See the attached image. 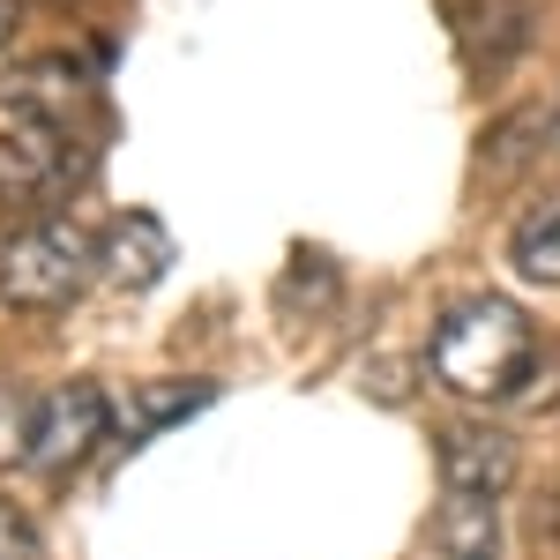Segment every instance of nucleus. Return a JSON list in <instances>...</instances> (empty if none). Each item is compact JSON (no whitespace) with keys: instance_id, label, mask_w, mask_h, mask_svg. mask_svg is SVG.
<instances>
[{"instance_id":"nucleus-1","label":"nucleus","mask_w":560,"mask_h":560,"mask_svg":"<svg viewBox=\"0 0 560 560\" xmlns=\"http://www.w3.org/2000/svg\"><path fill=\"white\" fill-rule=\"evenodd\" d=\"M530 359H538V337H530V322H523L516 300L448 306L441 329H433V345H427L433 382L456 388V396H471V404L516 396V382L530 374Z\"/></svg>"},{"instance_id":"nucleus-2","label":"nucleus","mask_w":560,"mask_h":560,"mask_svg":"<svg viewBox=\"0 0 560 560\" xmlns=\"http://www.w3.org/2000/svg\"><path fill=\"white\" fill-rule=\"evenodd\" d=\"M90 269H97L90 232L68 224V217H45V224L8 240V255H0V300L23 306V314H52V306H68L90 284Z\"/></svg>"},{"instance_id":"nucleus-3","label":"nucleus","mask_w":560,"mask_h":560,"mask_svg":"<svg viewBox=\"0 0 560 560\" xmlns=\"http://www.w3.org/2000/svg\"><path fill=\"white\" fill-rule=\"evenodd\" d=\"M113 433V404H105V388L97 382H68L52 388L38 404V448H31V464L45 478H68L83 471L90 456H97V441Z\"/></svg>"},{"instance_id":"nucleus-4","label":"nucleus","mask_w":560,"mask_h":560,"mask_svg":"<svg viewBox=\"0 0 560 560\" xmlns=\"http://www.w3.org/2000/svg\"><path fill=\"white\" fill-rule=\"evenodd\" d=\"M60 158H68L60 120L38 113V105H23V97H8L0 105V187H52Z\"/></svg>"},{"instance_id":"nucleus-5","label":"nucleus","mask_w":560,"mask_h":560,"mask_svg":"<svg viewBox=\"0 0 560 560\" xmlns=\"http://www.w3.org/2000/svg\"><path fill=\"white\" fill-rule=\"evenodd\" d=\"M441 486L448 493H478V501H501L516 486V441L493 427H448L441 433Z\"/></svg>"},{"instance_id":"nucleus-6","label":"nucleus","mask_w":560,"mask_h":560,"mask_svg":"<svg viewBox=\"0 0 560 560\" xmlns=\"http://www.w3.org/2000/svg\"><path fill=\"white\" fill-rule=\"evenodd\" d=\"M97 261H105V277H113L120 292H150V284L173 269V232H165L150 210H128L113 232H105Z\"/></svg>"},{"instance_id":"nucleus-7","label":"nucleus","mask_w":560,"mask_h":560,"mask_svg":"<svg viewBox=\"0 0 560 560\" xmlns=\"http://www.w3.org/2000/svg\"><path fill=\"white\" fill-rule=\"evenodd\" d=\"M433 546L441 560H493V501L448 493V509L433 516Z\"/></svg>"},{"instance_id":"nucleus-8","label":"nucleus","mask_w":560,"mask_h":560,"mask_svg":"<svg viewBox=\"0 0 560 560\" xmlns=\"http://www.w3.org/2000/svg\"><path fill=\"white\" fill-rule=\"evenodd\" d=\"M217 388L210 382H142L128 396V441H150V433H165L173 419H187V411H202Z\"/></svg>"},{"instance_id":"nucleus-9","label":"nucleus","mask_w":560,"mask_h":560,"mask_svg":"<svg viewBox=\"0 0 560 560\" xmlns=\"http://www.w3.org/2000/svg\"><path fill=\"white\" fill-rule=\"evenodd\" d=\"M509 255L530 284H560V195L553 202H538V210L516 224V240H509Z\"/></svg>"},{"instance_id":"nucleus-10","label":"nucleus","mask_w":560,"mask_h":560,"mask_svg":"<svg viewBox=\"0 0 560 560\" xmlns=\"http://www.w3.org/2000/svg\"><path fill=\"white\" fill-rule=\"evenodd\" d=\"M523 38H530V0H486L478 8V60L486 68H501Z\"/></svg>"},{"instance_id":"nucleus-11","label":"nucleus","mask_w":560,"mask_h":560,"mask_svg":"<svg viewBox=\"0 0 560 560\" xmlns=\"http://www.w3.org/2000/svg\"><path fill=\"white\" fill-rule=\"evenodd\" d=\"M31 448H38V404L15 382H0V471L8 464H31Z\"/></svg>"},{"instance_id":"nucleus-12","label":"nucleus","mask_w":560,"mask_h":560,"mask_svg":"<svg viewBox=\"0 0 560 560\" xmlns=\"http://www.w3.org/2000/svg\"><path fill=\"white\" fill-rule=\"evenodd\" d=\"M284 300H314V306L337 300V269H329V255H300V269L284 277Z\"/></svg>"},{"instance_id":"nucleus-13","label":"nucleus","mask_w":560,"mask_h":560,"mask_svg":"<svg viewBox=\"0 0 560 560\" xmlns=\"http://www.w3.org/2000/svg\"><path fill=\"white\" fill-rule=\"evenodd\" d=\"M0 560H38V530H31L23 509H8V501H0Z\"/></svg>"},{"instance_id":"nucleus-14","label":"nucleus","mask_w":560,"mask_h":560,"mask_svg":"<svg viewBox=\"0 0 560 560\" xmlns=\"http://www.w3.org/2000/svg\"><path fill=\"white\" fill-rule=\"evenodd\" d=\"M15 23H23V0H0V45L15 38Z\"/></svg>"},{"instance_id":"nucleus-15","label":"nucleus","mask_w":560,"mask_h":560,"mask_svg":"<svg viewBox=\"0 0 560 560\" xmlns=\"http://www.w3.org/2000/svg\"><path fill=\"white\" fill-rule=\"evenodd\" d=\"M60 8H68V0H60Z\"/></svg>"}]
</instances>
